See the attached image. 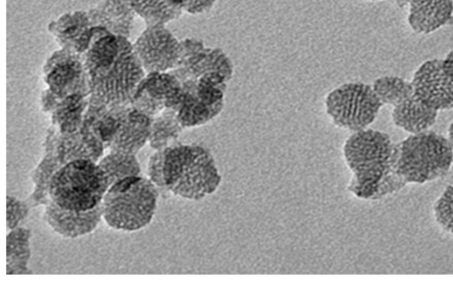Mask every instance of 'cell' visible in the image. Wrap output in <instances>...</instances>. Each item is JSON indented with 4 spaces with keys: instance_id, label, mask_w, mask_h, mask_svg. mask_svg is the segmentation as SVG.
Segmentation results:
<instances>
[{
    "instance_id": "obj_23",
    "label": "cell",
    "mask_w": 453,
    "mask_h": 281,
    "mask_svg": "<svg viewBox=\"0 0 453 281\" xmlns=\"http://www.w3.org/2000/svg\"><path fill=\"white\" fill-rule=\"evenodd\" d=\"M30 230L17 227L9 230L6 238V275H28L31 255Z\"/></svg>"
},
{
    "instance_id": "obj_13",
    "label": "cell",
    "mask_w": 453,
    "mask_h": 281,
    "mask_svg": "<svg viewBox=\"0 0 453 281\" xmlns=\"http://www.w3.org/2000/svg\"><path fill=\"white\" fill-rule=\"evenodd\" d=\"M103 218V205L85 211L62 208L51 199L45 205L43 219L47 224L62 237L74 238L93 231Z\"/></svg>"
},
{
    "instance_id": "obj_26",
    "label": "cell",
    "mask_w": 453,
    "mask_h": 281,
    "mask_svg": "<svg viewBox=\"0 0 453 281\" xmlns=\"http://www.w3.org/2000/svg\"><path fill=\"white\" fill-rule=\"evenodd\" d=\"M137 16L146 26L165 25L179 19L184 12L169 0H130Z\"/></svg>"
},
{
    "instance_id": "obj_24",
    "label": "cell",
    "mask_w": 453,
    "mask_h": 281,
    "mask_svg": "<svg viewBox=\"0 0 453 281\" xmlns=\"http://www.w3.org/2000/svg\"><path fill=\"white\" fill-rule=\"evenodd\" d=\"M61 167L55 152H44L42 159L31 173L34 189L26 200L31 207L45 206L50 201V183L53 175Z\"/></svg>"
},
{
    "instance_id": "obj_2",
    "label": "cell",
    "mask_w": 453,
    "mask_h": 281,
    "mask_svg": "<svg viewBox=\"0 0 453 281\" xmlns=\"http://www.w3.org/2000/svg\"><path fill=\"white\" fill-rule=\"evenodd\" d=\"M394 143L382 131L365 129L353 132L345 141L342 153L352 173L348 190L362 199H380L390 174Z\"/></svg>"
},
{
    "instance_id": "obj_34",
    "label": "cell",
    "mask_w": 453,
    "mask_h": 281,
    "mask_svg": "<svg viewBox=\"0 0 453 281\" xmlns=\"http://www.w3.org/2000/svg\"><path fill=\"white\" fill-rule=\"evenodd\" d=\"M441 67L444 74L453 81V49L441 59Z\"/></svg>"
},
{
    "instance_id": "obj_36",
    "label": "cell",
    "mask_w": 453,
    "mask_h": 281,
    "mask_svg": "<svg viewBox=\"0 0 453 281\" xmlns=\"http://www.w3.org/2000/svg\"><path fill=\"white\" fill-rule=\"evenodd\" d=\"M447 138L450 142V144L453 146V121L450 123L449 129H448V137Z\"/></svg>"
},
{
    "instance_id": "obj_6",
    "label": "cell",
    "mask_w": 453,
    "mask_h": 281,
    "mask_svg": "<svg viewBox=\"0 0 453 281\" xmlns=\"http://www.w3.org/2000/svg\"><path fill=\"white\" fill-rule=\"evenodd\" d=\"M146 75L128 38H121V50L114 65L89 80L88 104L107 107L132 105L139 83Z\"/></svg>"
},
{
    "instance_id": "obj_30",
    "label": "cell",
    "mask_w": 453,
    "mask_h": 281,
    "mask_svg": "<svg viewBox=\"0 0 453 281\" xmlns=\"http://www.w3.org/2000/svg\"><path fill=\"white\" fill-rule=\"evenodd\" d=\"M7 229L8 230L19 227L28 215L30 206L27 201L8 195L6 197Z\"/></svg>"
},
{
    "instance_id": "obj_17",
    "label": "cell",
    "mask_w": 453,
    "mask_h": 281,
    "mask_svg": "<svg viewBox=\"0 0 453 281\" xmlns=\"http://www.w3.org/2000/svg\"><path fill=\"white\" fill-rule=\"evenodd\" d=\"M407 21L416 34H431L453 24V0H411Z\"/></svg>"
},
{
    "instance_id": "obj_3",
    "label": "cell",
    "mask_w": 453,
    "mask_h": 281,
    "mask_svg": "<svg viewBox=\"0 0 453 281\" xmlns=\"http://www.w3.org/2000/svg\"><path fill=\"white\" fill-rule=\"evenodd\" d=\"M163 179L167 191L192 200L213 193L221 176L210 150L198 144L174 143L162 149Z\"/></svg>"
},
{
    "instance_id": "obj_29",
    "label": "cell",
    "mask_w": 453,
    "mask_h": 281,
    "mask_svg": "<svg viewBox=\"0 0 453 281\" xmlns=\"http://www.w3.org/2000/svg\"><path fill=\"white\" fill-rule=\"evenodd\" d=\"M434 216L438 225L453 234V183L448 185L434 205Z\"/></svg>"
},
{
    "instance_id": "obj_21",
    "label": "cell",
    "mask_w": 453,
    "mask_h": 281,
    "mask_svg": "<svg viewBox=\"0 0 453 281\" xmlns=\"http://www.w3.org/2000/svg\"><path fill=\"white\" fill-rule=\"evenodd\" d=\"M88 106V96L72 94L59 99L50 113L51 125L61 134L73 133L80 129Z\"/></svg>"
},
{
    "instance_id": "obj_12",
    "label": "cell",
    "mask_w": 453,
    "mask_h": 281,
    "mask_svg": "<svg viewBox=\"0 0 453 281\" xmlns=\"http://www.w3.org/2000/svg\"><path fill=\"white\" fill-rule=\"evenodd\" d=\"M411 82L414 97L426 106L438 112L453 108V81L444 74L441 59L423 62Z\"/></svg>"
},
{
    "instance_id": "obj_14",
    "label": "cell",
    "mask_w": 453,
    "mask_h": 281,
    "mask_svg": "<svg viewBox=\"0 0 453 281\" xmlns=\"http://www.w3.org/2000/svg\"><path fill=\"white\" fill-rule=\"evenodd\" d=\"M48 31L60 48L83 54L88 47L93 27L87 11L78 10L61 14L48 24Z\"/></svg>"
},
{
    "instance_id": "obj_20",
    "label": "cell",
    "mask_w": 453,
    "mask_h": 281,
    "mask_svg": "<svg viewBox=\"0 0 453 281\" xmlns=\"http://www.w3.org/2000/svg\"><path fill=\"white\" fill-rule=\"evenodd\" d=\"M437 116L438 111L421 103L414 95L394 106L391 113L394 124L411 135L429 130Z\"/></svg>"
},
{
    "instance_id": "obj_15",
    "label": "cell",
    "mask_w": 453,
    "mask_h": 281,
    "mask_svg": "<svg viewBox=\"0 0 453 281\" xmlns=\"http://www.w3.org/2000/svg\"><path fill=\"white\" fill-rule=\"evenodd\" d=\"M121 38L103 27H93L88 47L82 54L89 80L104 74L114 65L121 50Z\"/></svg>"
},
{
    "instance_id": "obj_11",
    "label": "cell",
    "mask_w": 453,
    "mask_h": 281,
    "mask_svg": "<svg viewBox=\"0 0 453 281\" xmlns=\"http://www.w3.org/2000/svg\"><path fill=\"white\" fill-rule=\"evenodd\" d=\"M181 52L175 68L169 71L181 82L196 80L203 74L217 72L230 81L234 65L230 58L219 48L205 47L203 42L196 38L180 41Z\"/></svg>"
},
{
    "instance_id": "obj_27",
    "label": "cell",
    "mask_w": 453,
    "mask_h": 281,
    "mask_svg": "<svg viewBox=\"0 0 453 281\" xmlns=\"http://www.w3.org/2000/svg\"><path fill=\"white\" fill-rule=\"evenodd\" d=\"M107 177L109 187L133 176H140V164L134 154L110 151L97 162Z\"/></svg>"
},
{
    "instance_id": "obj_18",
    "label": "cell",
    "mask_w": 453,
    "mask_h": 281,
    "mask_svg": "<svg viewBox=\"0 0 453 281\" xmlns=\"http://www.w3.org/2000/svg\"><path fill=\"white\" fill-rule=\"evenodd\" d=\"M105 150L103 142L85 124L75 132L61 134L57 146V157L63 166L76 160L98 162Z\"/></svg>"
},
{
    "instance_id": "obj_22",
    "label": "cell",
    "mask_w": 453,
    "mask_h": 281,
    "mask_svg": "<svg viewBox=\"0 0 453 281\" xmlns=\"http://www.w3.org/2000/svg\"><path fill=\"white\" fill-rule=\"evenodd\" d=\"M196 80L182 82L185 97L177 111V117L183 129L203 125L221 113L220 110L211 107L198 99L196 94Z\"/></svg>"
},
{
    "instance_id": "obj_1",
    "label": "cell",
    "mask_w": 453,
    "mask_h": 281,
    "mask_svg": "<svg viewBox=\"0 0 453 281\" xmlns=\"http://www.w3.org/2000/svg\"><path fill=\"white\" fill-rule=\"evenodd\" d=\"M453 163L449 139L432 130L410 135L394 144L390 174L380 198L401 190L407 183L422 184L447 175Z\"/></svg>"
},
{
    "instance_id": "obj_33",
    "label": "cell",
    "mask_w": 453,
    "mask_h": 281,
    "mask_svg": "<svg viewBox=\"0 0 453 281\" xmlns=\"http://www.w3.org/2000/svg\"><path fill=\"white\" fill-rule=\"evenodd\" d=\"M58 100L59 99L47 88L42 92L41 95L42 110L45 113H50Z\"/></svg>"
},
{
    "instance_id": "obj_4",
    "label": "cell",
    "mask_w": 453,
    "mask_h": 281,
    "mask_svg": "<svg viewBox=\"0 0 453 281\" xmlns=\"http://www.w3.org/2000/svg\"><path fill=\"white\" fill-rule=\"evenodd\" d=\"M158 191L150 178L133 176L122 179L106 191L103 218L112 229L135 231L146 227L157 208Z\"/></svg>"
},
{
    "instance_id": "obj_28",
    "label": "cell",
    "mask_w": 453,
    "mask_h": 281,
    "mask_svg": "<svg viewBox=\"0 0 453 281\" xmlns=\"http://www.w3.org/2000/svg\"><path fill=\"white\" fill-rule=\"evenodd\" d=\"M372 87L382 105L393 107L413 95L411 82L399 76H380L373 81Z\"/></svg>"
},
{
    "instance_id": "obj_8",
    "label": "cell",
    "mask_w": 453,
    "mask_h": 281,
    "mask_svg": "<svg viewBox=\"0 0 453 281\" xmlns=\"http://www.w3.org/2000/svg\"><path fill=\"white\" fill-rule=\"evenodd\" d=\"M42 79L58 99L72 94L89 95V76L82 55L72 50L53 51L42 66Z\"/></svg>"
},
{
    "instance_id": "obj_9",
    "label": "cell",
    "mask_w": 453,
    "mask_h": 281,
    "mask_svg": "<svg viewBox=\"0 0 453 281\" xmlns=\"http://www.w3.org/2000/svg\"><path fill=\"white\" fill-rule=\"evenodd\" d=\"M133 51L146 74L168 72L179 62L181 44L165 25L146 26Z\"/></svg>"
},
{
    "instance_id": "obj_32",
    "label": "cell",
    "mask_w": 453,
    "mask_h": 281,
    "mask_svg": "<svg viewBox=\"0 0 453 281\" xmlns=\"http://www.w3.org/2000/svg\"><path fill=\"white\" fill-rule=\"evenodd\" d=\"M183 11L191 15L202 14L209 12L218 0H182Z\"/></svg>"
},
{
    "instance_id": "obj_25",
    "label": "cell",
    "mask_w": 453,
    "mask_h": 281,
    "mask_svg": "<svg viewBox=\"0 0 453 281\" xmlns=\"http://www.w3.org/2000/svg\"><path fill=\"white\" fill-rule=\"evenodd\" d=\"M182 129L177 112L165 108L152 118L149 144L155 151L166 148L177 142Z\"/></svg>"
},
{
    "instance_id": "obj_16",
    "label": "cell",
    "mask_w": 453,
    "mask_h": 281,
    "mask_svg": "<svg viewBox=\"0 0 453 281\" xmlns=\"http://www.w3.org/2000/svg\"><path fill=\"white\" fill-rule=\"evenodd\" d=\"M87 12L92 27H103L115 35L128 39L137 16L130 0H102Z\"/></svg>"
},
{
    "instance_id": "obj_19",
    "label": "cell",
    "mask_w": 453,
    "mask_h": 281,
    "mask_svg": "<svg viewBox=\"0 0 453 281\" xmlns=\"http://www.w3.org/2000/svg\"><path fill=\"white\" fill-rule=\"evenodd\" d=\"M151 122V117L132 108L111 142L109 151L135 155L149 142Z\"/></svg>"
},
{
    "instance_id": "obj_37",
    "label": "cell",
    "mask_w": 453,
    "mask_h": 281,
    "mask_svg": "<svg viewBox=\"0 0 453 281\" xmlns=\"http://www.w3.org/2000/svg\"><path fill=\"white\" fill-rule=\"evenodd\" d=\"M366 1L376 2V1H383V0H366Z\"/></svg>"
},
{
    "instance_id": "obj_31",
    "label": "cell",
    "mask_w": 453,
    "mask_h": 281,
    "mask_svg": "<svg viewBox=\"0 0 453 281\" xmlns=\"http://www.w3.org/2000/svg\"><path fill=\"white\" fill-rule=\"evenodd\" d=\"M148 176L157 187L165 189L166 191L163 179L162 149L156 150L150 157L148 163Z\"/></svg>"
},
{
    "instance_id": "obj_10",
    "label": "cell",
    "mask_w": 453,
    "mask_h": 281,
    "mask_svg": "<svg viewBox=\"0 0 453 281\" xmlns=\"http://www.w3.org/2000/svg\"><path fill=\"white\" fill-rule=\"evenodd\" d=\"M185 97L182 82L171 72L146 74L132 100L133 108L154 118L164 109L176 112Z\"/></svg>"
},
{
    "instance_id": "obj_7",
    "label": "cell",
    "mask_w": 453,
    "mask_h": 281,
    "mask_svg": "<svg viewBox=\"0 0 453 281\" xmlns=\"http://www.w3.org/2000/svg\"><path fill=\"white\" fill-rule=\"evenodd\" d=\"M382 105L372 85L359 82L336 87L325 100L326 112L332 122L352 132L368 129Z\"/></svg>"
},
{
    "instance_id": "obj_35",
    "label": "cell",
    "mask_w": 453,
    "mask_h": 281,
    "mask_svg": "<svg viewBox=\"0 0 453 281\" xmlns=\"http://www.w3.org/2000/svg\"><path fill=\"white\" fill-rule=\"evenodd\" d=\"M411 0H395L397 6L401 9L408 8L409 4Z\"/></svg>"
},
{
    "instance_id": "obj_5",
    "label": "cell",
    "mask_w": 453,
    "mask_h": 281,
    "mask_svg": "<svg viewBox=\"0 0 453 281\" xmlns=\"http://www.w3.org/2000/svg\"><path fill=\"white\" fill-rule=\"evenodd\" d=\"M109 183L98 163L76 160L63 165L50 183V197L62 208L85 211L102 202Z\"/></svg>"
}]
</instances>
